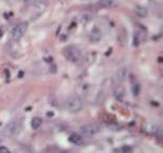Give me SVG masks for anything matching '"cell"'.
<instances>
[{
  "instance_id": "cell-11",
  "label": "cell",
  "mask_w": 163,
  "mask_h": 153,
  "mask_svg": "<svg viewBox=\"0 0 163 153\" xmlns=\"http://www.w3.org/2000/svg\"><path fill=\"white\" fill-rule=\"evenodd\" d=\"M132 91H133V94H134V95H138L139 92H140V86H139L138 84L133 85V86H132Z\"/></svg>"
},
{
  "instance_id": "cell-6",
  "label": "cell",
  "mask_w": 163,
  "mask_h": 153,
  "mask_svg": "<svg viewBox=\"0 0 163 153\" xmlns=\"http://www.w3.org/2000/svg\"><path fill=\"white\" fill-rule=\"evenodd\" d=\"M134 13H136V15L138 16V17H141V18L146 17L147 14H148L147 9L144 8V6H136V9H134Z\"/></svg>"
},
{
  "instance_id": "cell-4",
  "label": "cell",
  "mask_w": 163,
  "mask_h": 153,
  "mask_svg": "<svg viewBox=\"0 0 163 153\" xmlns=\"http://www.w3.org/2000/svg\"><path fill=\"white\" fill-rule=\"evenodd\" d=\"M98 128L95 124H85L80 128V133L83 137H92L95 134H97Z\"/></svg>"
},
{
  "instance_id": "cell-12",
  "label": "cell",
  "mask_w": 163,
  "mask_h": 153,
  "mask_svg": "<svg viewBox=\"0 0 163 153\" xmlns=\"http://www.w3.org/2000/svg\"><path fill=\"white\" fill-rule=\"evenodd\" d=\"M0 153H10V150L4 146H0Z\"/></svg>"
},
{
  "instance_id": "cell-8",
  "label": "cell",
  "mask_w": 163,
  "mask_h": 153,
  "mask_svg": "<svg viewBox=\"0 0 163 153\" xmlns=\"http://www.w3.org/2000/svg\"><path fill=\"white\" fill-rule=\"evenodd\" d=\"M68 140L73 142L75 145H79L82 142V135L81 134H77V133H73V134L69 136Z\"/></svg>"
},
{
  "instance_id": "cell-7",
  "label": "cell",
  "mask_w": 163,
  "mask_h": 153,
  "mask_svg": "<svg viewBox=\"0 0 163 153\" xmlns=\"http://www.w3.org/2000/svg\"><path fill=\"white\" fill-rule=\"evenodd\" d=\"M98 6H101V8H113V6H116V2L114 1V0H99L98 1Z\"/></svg>"
},
{
  "instance_id": "cell-3",
  "label": "cell",
  "mask_w": 163,
  "mask_h": 153,
  "mask_svg": "<svg viewBox=\"0 0 163 153\" xmlns=\"http://www.w3.org/2000/svg\"><path fill=\"white\" fill-rule=\"evenodd\" d=\"M28 29V23H20V24H17V25L12 29L11 31V37H12L13 40H19V39L22 38V35H25L26 31Z\"/></svg>"
},
{
  "instance_id": "cell-1",
  "label": "cell",
  "mask_w": 163,
  "mask_h": 153,
  "mask_svg": "<svg viewBox=\"0 0 163 153\" xmlns=\"http://www.w3.org/2000/svg\"><path fill=\"white\" fill-rule=\"evenodd\" d=\"M63 55L68 61L74 63H78L82 59V54L81 50L75 45H68L63 48Z\"/></svg>"
},
{
  "instance_id": "cell-2",
  "label": "cell",
  "mask_w": 163,
  "mask_h": 153,
  "mask_svg": "<svg viewBox=\"0 0 163 153\" xmlns=\"http://www.w3.org/2000/svg\"><path fill=\"white\" fill-rule=\"evenodd\" d=\"M66 106H67V109L71 113H78L83 108V101L81 97L77 95H71L67 99Z\"/></svg>"
},
{
  "instance_id": "cell-13",
  "label": "cell",
  "mask_w": 163,
  "mask_h": 153,
  "mask_svg": "<svg viewBox=\"0 0 163 153\" xmlns=\"http://www.w3.org/2000/svg\"><path fill=\"white\" fill-rule=\"evenodd\" d=\"M132 149L130 147H124L122 150H114V151H123V152H129V151H131Z\"/></svg>"
},
{
  "instance_id": "cell-9",
  "label": "cell",
  "mask_w": 163,
  "mask_h": 153,
  "mask_svg": "<svg viewBox=\"0 0 163 153\" xmlns=\"http://www.w3.org/2000/svg\"><path fill=\"white\" fill-rule=\"evenodd\" d=\"M41 125H42V119H41L40 117H34V118L31 120V126H32V128H34V130L38 128Z\"/></svg>"
},
{
  "instance_id": "cell-5",
  "label": "cell",
  "mask_w": 163,
  "mask_h": 153,
  "mask_svg": "<svg viewBox=\"0 0 163 153\" xmlns=\"http://www.w3.org/2000/svg\"><path fill=\"white\" fill-rule=\"evenodd\" d=\"M100 39H101V32L97 27H94L92 31L90 32V41L95 43V42H98Z\"/></svg>"
},
{
  "instance_id": "cell-10",
  "label": "cell",
  "mask_w": 163,
  "mask_h": 153,
  "mask_svg": "<svg viewBox=\"0 0 163 153\" xmlns=\"http://www.w3.org/2000/svg\"><path fill=\"white\" fill-rule=\"evenodd\" d=\"M126 74H127V69H125V68L120 69V71H118V73H117V78H118V80L120 81L124 80L125 77H126Z\"/></svg>"
}]
</instances>
